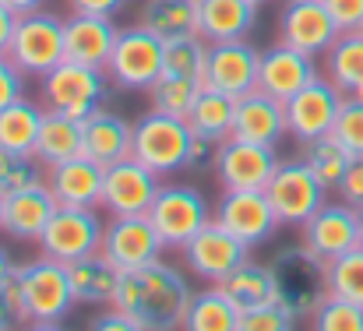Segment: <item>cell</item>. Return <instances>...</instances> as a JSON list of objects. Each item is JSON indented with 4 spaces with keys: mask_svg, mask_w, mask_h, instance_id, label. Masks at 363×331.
Listing matches in <instances>:
<instances>
[{
    "mask_svg": "<svg viewBox=\"0 0 363 331\" xmlns=\"http://www.w3.org/2000/svg\"><path fill=\"white\" fill-rule=\"evenodd\" d=\"M342 194V201H350L353 208H363V159H353V166L346 169V176L335 187Z\"/></svg>",
    "mask_w": 363,
    "mask_h": 331,
    "instance_id": "45",
    "label": "cell"
},
{
    "mask_svg": "<svg viewBox=\"0 0 363 331\" xmlns=\"http://www.w3.org/2000/svg\"><path fill=\"white\" fill-rule=\"evenodd\" d=\"M307 166H311V173L325 184V191H335L339 187V180L346 176V169L353 166V152L335 138V134H325V138H314V141H307L303 145V155H300Z\"/></svg>",
    "mask_w": 363,
    "mask_h": 331,
    "instance_id": "35",
    "label": "cell"
},
{
    "mask_svg": "<svg viewBox=\"0 0 363 331\" xmlns=\"http://www.w3.org/2000/svg\"><path fill=\"white\" fill-rule=\"evenodd\" d=\"M212 219L223 229H230L237 240H243L247 247H257L261 240L275 232V225H282L264 191H223Z\"/></svg>",
    "mask_w": 363,
    "mask_h": 331,
    "instance_id": "16",
    "label": "cell"
},
{
    "mask_svg": "<svg viewBox=\"0 0 363 331\" xmlns=\"http://www.w3.org/2000/svg\"><path fill=\"white\" fill-rule=\"evenodd\" d=\"M148 219L166 247L184 250V243L201 225L212 222V212H208V201L194 187H159V194L148 208Z\"/></svg>",
    "mask_w": 363,
    "mask_h": 331,
    "instance_id": "11",
    "label": "cell"
},
{
    "mask_svg": "<svg viewBox=\"0 0 363 331\" xmlns=\"http://www.w3.org/2000/svg\"><path fill=\"white\" fill-rule=\"evenodd\" d=\"M4 201H7V194L0 191V222H4Z\"/></svg>",
    "mask_w": 363,
    "mask_h": 331,
    "instance_id": "52",
    "label": "cell"
},
{
    "mask_svg": "<svg viewBox=\"0 0 363 331\" xmlns=\"http://www.w3.org/2000/svg\"><path fill=\"white\" fill-rule=\"evenodd\" d=\"M117 35H121V28L113 25V18L71 14L64 21V53L74 64H89V67H103L106 71Z\"/></svg>",
    "mask_w": 363,
    "mask_h": 331,
    "instance_id": "21",
    "label": "cell"
},
{
    "mask_svg": "<svg viewBox=\"0 0 363 331\" xmlns=\"http://www.w3.org/2000/svg\"><path fill=\"white\" fill-rule=\"evenodd\" d=\"M21 78H25V71H21L7 53H0V110L25 96V82H21Z\"/></svg>",
    "mask_w": 363,
    "mask_h": 331,
    "instance_id": "43",
    "label": "cell"
},
{
    "mask_svg": "<svg viewBox=\"0 0 363 331\" xmlns=\"http://www.w3.org/2000/svg\"><path fill=\"white\" fill-rule=\"evenodd\" d=\"M279 300L296 314V318H314L318 307L332 296L328 293V261L314 254L307 243L300 247H282L272 261Z\"/></svg>",
    "mask_w": 363,
    "mask_h": 331,
    "instance_id": "4",
    "label": "cell"
},
{
    "mask_svg": "<svg viewBox=\"0 0 363 331\" xmlns=\"http://www.w3.org/2000/svg\"><path fill=\"white\" fill-rule=\"evenodd\" d=\"M191 296L194 293L187 279L155 257L141 268L121 271V286L110 307H121L123 314H130L141 331H169L184 328Z\"/></svg>",
    "mask_w": 363,
    "mask_h": 331,
    "instance_id": "1",
    "label": "cell"
},
{
    "mask_svg": "<svg viewBox=\"0 0 363 331\" xmlns=\"http://www.w3.org/2000/svg\"><path fill=\"white\" fill-rule=\"evenodd\" d=\"M103 232L106 225L99 222L96 208H82V205H60L53 212L50 225L43 229L39 236V247L46 257H57V261H74V257H85V254H96L103 247Z\"/></svg>",
    "mask_w": 363,
    "mask_h": 331,
    "instance_id": "10",
    "label": "cell"
},
{
    "mask_svg": "<svg viewBox=\"0 0 363 331\" xmlns=\"http://www.w3.org/2000/svg\"><path fill=\"white\" fill-rule=\"evenodd\" d=\"M311 325L321 331H363V307L342 296H328L311 318Z\"/></svg>",
    "mask_w": 363,
    "mask_h": 331,
    "instance_id": "39",
    "label": "cell"
},
{
    "mask_svg": "<svg viewBox=\"0 0 363 331\" xmlns=\"http://www.w3.org/2000/svg\"><path fill=\"white\" fill-rule=\"evenodd\" d=\"M198 21L208 43L247 39V32L257 21V4L254 0H198Z\"/></svg>",
    "mask_w": 363,
    "mask_h": 331,
    "instance_id": "27",
    "label": "cell"
},
{
    "mask_svg": "<svg viewBox=\"0 0 363 331\" xmlns=\"http://www.w3.org/2000/svg\"><path fill=\"white\" fill-rule=\"evenodd\" d=\"M289 134L286 103L268 96L264 89H250L237 99V120H233V138L243 141H261V145H279Z\"/></svg>",
    "mask_w": 363,
    "mask_h": 331,
    "instance_id": "23",
    "label": "cell"
},
{
    "mask_svg": "<svg viewBox=\"0 0 363 331\" xmlns=\"http://www.w3.org/2000/svg\"><path fill=\"white\" fill-rule=\"evenodd\" d=\"M7 57L32 78L50 74L60 60H67L64 53V21L50 11H32V14H18L14 35L7 43Z\"/></svg>",
    "mask_w": 363,
    "mask_h": 331,
    "instance_id": "5",
    "label": "cell"
},
{
    "mask_svg": "<svg viewBox=\"0 0 363 331\" xmlns=\"http://www.w3.org/2000/svg\"><path fill=\"white\" fill-rule=\"evenodd\" d=\"M201 89H205V82H194V78H180V74H166L162 71L148 85V103H152V110L187 120V113H191V106H194V99H198Z\"/></svg>",
    "mask_w": 363,
    "mask_h": 331,
    "instance_id": "36",
    "label": "cell"
},
{
    "mask_svg": "<svg viewBox=\"0 0 363 331\" xmlns=\"http://www.w3.org/2000/svg\"><path fill=\"white\" fill-rule=\"evenodd\" d=\"M121 271H130V268H141L148 261H155L166 243L159 240L155 225L145 215H113V222L106 225L103 232V247H99Z\"/></svg>",
    "mask_w": 363,
    "mask_h": 331,
    "instance_id": "18",
    "label": "cell"
},
{
    "mask_svg": "<svg viewBox=\"0 0 363 331\" xmlns=\"http://www.w3.org/2000/svg\"><path fill=\"white\" fill-rule=\"evenodd\" d=\"M138 25L159 35L162 43L184 39V35H201L198 21V0H145Z\"/></svg>",
    "mask_w": 363,
    "mask_h": 331,
    "instance_id": "29",
    "label": "cell"
},
{
    "mask_svg": "<svg viewBox=\"0 0 363 331\" xmlns=\"http://www.w3.org/2000/svg\"><path fill=\"white\" fill-rule=\"evenodd\" d=\"M103 99H106L103 67L60 60L50 74H43V106L46 110L85 120L89 113H96L103 106Z\"/></svg>",
    "mask_w": 363,
    "mask_h": 331,
    "instance_id": "6",
    "label": "cell"
},
{
    "mask_svg": "<svg viewBox=\"0 0 363 331\" xmlns=\"http://www.w3.org/2000/svg\"><path fill=\"white\" fill-rule=\"evenodd\" d=\"M14 318V307H11V296H7V286H0V328H7Z\"/></svg>",
    "mask_w": 363,
    "mask_h": 331,
    "instance_id": "50",
    "label": "cell"
},
{
    "mask_svg": "<svg viewBox=\"0 0 363 331\" xmlns=\"http://www.w3.org/2000/svg\"><path fill=\"white\" fill-rule=\"evenodd\" d=\"M264 194H268L279 222H286V225H303L325 205V184L311 173V166L303 159L279 162Z\"/></svg>",
    "mask_w": 363,
    "mask_h": 331,
    "instance_id": "8",
    "label": "cell"
},
{
    "mask_svg": "<svg viewBox=\"0 0 363 331\" xmlns=\"http://www.w3.org/2000/svg\"><path fill=\"white\" fill-rule=\"evenodd\" d=\"M162 57H166V43L159 35H152L141 25L121 28L110 64H106V74L121 89H148L162 74Z\"/></svg>",
    "mask_w": 363,
    "mask_h": 331,
    "instance_id": "9",
    "label": "cell"
},
{
    "mask_svg": "<svg viewBox=\"0 0 363 331\" xmlns=\"http://www.w3.org/2000/svg\"><path fill=\"white\" fill-rule=\"evenodd\" d=\"M39 159L35 155H21V152H7L0 148V191L4 194H14L28 184L39 180Z\"/></svg>",
    "mask_w": 363,
    "mask_h": 331,
    "instance_id": "40",
    "label": "cell"
},
{
    "mask_svg": "<svg viewBox=\"0 0 363 331\" xmlns=\"http://www.w3.org/2000/svg\"><path fill=\"white\" fill-rule=\"evenodd\" d=\"M130 155L155 173H173V169L198 166L208 155V141L198 138L184 116L148 110L134 120Z\"/></svg>",
    "mask_w": 363,
    "mask_h": 331,
    "instance_id": "3",
    "label": "cell"
},
{
    "mask_svg": "<svg viewBox=\"0 0 363 331\" xmlns=\"http://www.w3.org/2000/svg\"><path fill=\"white\" fill-rule=\"evenodd\" d=\"M254 4H264V0H254Z\"/></svg>",
    "mask_w": 363,
    "mask_h": 331,
    "instance_id": "55",
    "label": "cell"
},
{
    "mask_svg": "<svg viewBox=\"0 0 363 331\" xmlns=\"http://www.w3.org/2000/svg\"><path fill=\"white\" fill-rule=\"evenodd\" d=\"M325 78L342 89L346 96L357 92V85L363 82V32L350 28L339 32V39L325 50Z\"/></svg>",
    "mask_w": 363,
    "mask_h": 331,
    "instance_id": "33",
    "label": "cell"
},
{
    "mask_svg": "<svg viewBox=\"0 0 363 331\" xmlns=\"http://www.w3.org/2000/svg\"><path fill=\"white\" fill-rule=\"evenodd\" d=\"M74 155H85V127H82V120L67 116V113L46 110L39 138H35V159L43 166H57V162L74 159Z\"/></svg>",
    "mask_w": 363,
    "mask_h": 331,
    "instance_id": "28",
    "label": "cell"
},
{
    "mask_svg": "<svg viewBox=\"0 0 363 331\" xmlns=\"http://www.w3.org/2000/svg\"><path fill=\"white\" fill-rule=\"evenodd\" d=\"M300 318L282 303V300H275V303H264V307H254V310H243L240 314V331H286L293 328Z\"/></svg>",
    "mask_w": 363,
    "mask_h": 331,
    "instance_id": "42",
    "label": "cell"
},
{
    "mask_svg": "<svg viewBox=\"0 0 363 331\" xmlns=\"http://www.w3.org/2000/svg\"><path fill=\"white\" fill-rule=\"evenodd\" d=\"M300 229H303V243L325 261H332L360 247V208H353L350 201H335V205L325 201Z\"/></svg>",
    "mask_w": 363,
    "mask_h": 331,
    "instance_id": "19",
    "label": "cell"
},
{
    "mask_svg": "<svg viewBox=\"0 0 363 331\" xmlns=\"http://www.w3.org/2000/svg\"><path fill=\"white\" fill-rule=\"evenodd\" d=\"M353 96H357V99H363V82L357 85V92H353Z\"/></svg>",
    "mask_w": 363,
    "mask_h": 331,
    "instance_id": "53",
    "label": "cell"
},
{
    "mask_svg": "<svg viewBox=\"0 0 363 331\" xmlns=\"http://www.w3.org/2000/svg\"><path fill=\"white\" fill-rule=\"evenodd\" d=\"M11 275H14V264L7 261V254L0 250V286H7L11 282Z\"/></svg>",
    "mask_w": 363,
    "mask_h": 331,
    "instance_id": "51",
    "label": "cell"
},
{
    "mask_svg": "<svg viewBox=\"0 0 363 331\" xmlns=\"http://www.w3.org/2000/svg\"><path fill=\"white\" fill-rule=\"evenodd\" d=\"M43 113H46V106H35L25 96L14 99L11 106H4L0 110V148L35 155V138H39V127H43Z\"/></svg>",
    "mask_w": 363,
    "mask_h": 331,
    "instance_id": "34",
    "label": "cell"
},
{
    "mask_svg": "<svg viewBox=\"0 0 363 331\" xmlns=\"http://www.w3.org/2000/svg\"><path fill=\"white\" fill-rule=\"evenodd\" d=\"M360 247H363V208H360Z\"/></svg>",
    "mask_w": 363,
    "mask_h": 331,
    "instance_id": "54",
    "label": "cell"
},
{
    "mask_svg": "<svg viewBox=\"0 0 363 331\" xmlns=\"http://www.w3.org/2000/svg\"><path fill=\"white\" fill-rule=\"evenodd\" d=\"M85 127V155L96 159L99 166H113L130 155V141H134V123H127L123 116L110 110H99L89 113L82 120Z\"/></svg>",
    "mask_w": 363,
    "mask_h": 331,
    "instance_id": "25",
    "label": "cell"
},
{
    "mask_svg": "<svg viewBox=\"0 0 363 331\" xmlns=\"http://www.w3.org/2000/svg\"><path fill=\"white\" fill-rule=\"evenodd\" d=\"M71 14H103V18H117L127 0H67Z\"/></svg>",
    "mask_w": 363,
    "mask_h": 331,
    "instance_id": "46",
    "label": "cell"
},
{
    "mask_svg": "<svg viewBox=\"0 0 363 331\" xmlns=\"http://www.w3.org/2000/svg\"><path fill=\"white\" fill-rule=\"evenodd\" d=\"M240 307L233 303V296L216 282L212 289H201L191 296L184 328L187 331H240Z\"/></svg>",
    "mask_w": 363,
    "mask_h": 331,
    "instance_id": "32",
    "label": "cell"
},
{
    "mask_svg": "<svg viewBox=\"0 0 363 331\" xmlns=\"http://www.w3.org/2000/svg\"><path fill=\"white\" fill-rule=\"evenodd\" d=\"M247 243L237 240L230 229H223L219 222L212 219L208 225H201L187 243H184V261H187V268L198 275V279H212V282H219V279H226L240 261H247Z\"/></svg>",
    "mask_w": 363,
    "mask_h": 331,
    "instance_id": "17",
    "label": "cell"
},
{
    "mask_svg": "<svg viewBox=\"0 0 363 331\" xmlns=\"http://www.w3.org/2000/svg\"><path fill=\"white\" fill-rule=\"evenodd\" d=\"M342 99H346L342 89H335L328 78H314V82L303 85L293 99H286L289 134H293L300 145L332 134L335 116H339V110H342Z\"/></svg>",
    "mask_w": 363,
    "mask_h": 331,
    "instance_id": "13",
    "label": "cell"
},
{
    "mask_svg": "<svg viewBox=\"0 0 363 331\" xmlns=\"http://www.w3.org/2000/svg\"><path fill=\"white\" fill-rule=\"evenodd\" d=\"M360 32H363V25H360Z\"/></svg>",
    "mask_w": 363,
    "mask_h": 331,
    "instance_id": "56",
    "label": "cell"
},
{
    "mask_svg": "<svg viewBox=\"0 0 363 331\" xmlns=\"http://www.w3.org/2000/svg\"><path fill=\"white\" fill-rule=\"evenodd\" d=\"M57 208H60V201L53 198L50 184L35 180V184H28V187L7 194L0 229H4L7 236H14V240H25V243H28V240H39Z\"/></svg>",
    "mask_w": 363,
    "mask_h": 331,
    "instance_id": "20",
    "label": "cell"
},
{
    "mask_svg": "<svg viewBox=\"0 0 363 331\" xmlns=\"http://www.w3.org/2000/svg\"><path fill=\"white\" fill-rule=\"evenodd\" d=\"M318 78L314 71V57L303 50H293L286 43L272 46L261 53V71H257V89H264L275 99H293L303 85H311Z\"/></svg>",
    "mask_w": 363,
    "mask_h": 331,
    "instance_id": "22",
    "label": "cell"
},
{
    "mask_svg": "<svg viewBox=\"0 0 363 331\" xmlns=\"http://www.w3.org/2000/svg\"><path fill=\"white\" fill-rule=\"evenodd\" d=\"M328 293L363 307V247H353L328 261Z\"/></svg>",
    "mask_w": 363,
    "mask_h": 331,
    "instance_id": "38",
    "label": "cell"
},
{
    "mask_svg": "<svg viewBox=\"0 0 363 331\" xmlns=\"http://www.w3.org/2000/svg\"><path fill=\"white\" fill-rule=\"evenodd\" d=\"M233 120H237V99L219 92V89H201L194 106L187 113V123L198 138H205L208 145H219L233 134Z\"/></svg>",
    "mask_w": 363,
    "mask_h": 331,
    "instance_id": "30",
    "label": "cell"
},
{
    "mask_svg": "<svg viewBox=\"0 0 363 331\" xmlns=\"http://www.w3.org/2000/svg\"><path fill=\"white\" fill-rule=\"evenodd\" d=\"M159 173L148 169L145 162H138L134 155H127L121 162L106 166L103 173V198L99 205L110 215H145L159 194Z\"/></svg>",
    "mask_w": 363,
    "mask_h": 331,
    "instance_id": "12",
    "label": "cell"
},
{
    "mask_svg": "<svg viewBox=\"0 0 363 331\" xmlns=\"http://www.w3.org/2000/svg\"><path fill=\"white\" fill-rule=\"evenodd\" d=\"M14 25H18V14L0 4V53H7V43H11V35H14Z\"/></svg>",
    "mask_w": 363,
    "mask_h": 331,
    "instance_id": "48",
    "label": "cell"
},
{
    "mask_svg": "<svg viewBox=\"0 0 363 331\" xmlns=\"http://www.w3.org/2000/svg\"><path fill=\"white\" fill-rule=\"evenodd\" d=\"M67 279H71V289H74V300L82 303H113L117 296V286H121V268L103 254H85V257H74L67 261Z\"/></svg>",
    "mask_w": 363,
    "mask_h": 331,
    "instance_id": "26",
    "label": "cell"
},
{
    "mask_svg": "<svg viewBox=\"0 0 363 331\" xmlns=\"http://www.w3.org/2000/svg\"><path fill=\"white\" fill-rule=\"evenodd\" d=\"M339 32L342 28L335 25L325 0H286V7L279 11V43L311 57L325 53L339 39Z\"/></svg>",
    "mask_w": 363,
    "mask_h": 331,
    "instance_id": "14",
    "label": "cell"
},
{
    "mask_svg": "<svg viewBox=\"0 0 363 331\" xmlns=\"http://www.w3.org/2000/svg\"><path fill=\"white\" fill-rule=\"evenodd\" d=\"M92 328H99V331H141L138 328V321H134L130 314H123L121 307H113L110 314L92 318Z\"/></svg>",
    "mask_w": 363,
    "mask_h": 331,
    "instance_id": "47",
    "label": "cell"
},
{
    "mask_svg": "<svg viewBox=\"0 0 363 331\" xmlns=\"http://www.w3.org/2000/svg\"><path fill=\"white\" fill-rule=\"evenodd\" d=\"M332 134H335L357 159H363V99H357V96H346V99H342V110L335 116Z\"/></svg>",
    "mask_w": 363,
    "mask_h": 331,
    "instance_id": "41",
    "label": "cell"
},
{
    "mask_svg": "<svg viewBox=\"0 0 363 331\" xmlns=\"http://www.w3.org/2000/svg\"><path fill=\"white\" fill-rule=\"evenodd\" d=\"M219 286L233 296V303L240 310H254V307H264V303H275L279 300V286H275V271L272 264H257V261H240L226 279H219Z\"/></svg>",
    "mask_w": 363,
    "mask_h": 331,
    "instance_id": "31",
    "label": "cell"
},
{
    "mask_svg": "<svg viewBox=\"0 0 363 331\" xmlns=\"http://www.w3.org/2000/svg\"><path fill=\"white\" fill-rule=\"evenodd\" d=\"M50 176V191L60 205H82V208H96L99 198H103V173L106 166H99L96 159L89 155H74V159H64L57 166H46Z\"/></svg>",
    "mask_w": 363,
    "mask_h": 331,
    "instance_id": "24",
    "label": "cell"
},
{
    "mask_svg": "<svg viewBox=\"0 0 363 331\" xmlns=\"http://www.w3.org/2000/svg\"><path fill=\"white\" fill-rule=\"evenodd\" d=\"M257 71H261V53L247 39H226V43H208L205 57V85L219 89L233 99L257 89Z\"/></svg>",
    "mask_w": 363,
    "mask_h": 331,
    "instance_id": "15",
    "label": "cell"
},
{
    "mask_svg": "<svg viewBox=\"0 0 363 331\" xmlns=\"http://www.w3.org/2000/svg\"><path fill=\"white\" fill-rule=\"evenodd\" d=\"M279 162L282 159L275 155V145L243 141L233 134L216 145V176L223 191H264Z\"/></svg>",
    "mask_w": 363,
    "mask_h": 331,
    "instance_id": "7",
    "label": "cell"
},
{
    "mask_svg": "<svg viewBox=\"0 0 363 331\" xmlns=\"http://www.w3.org/2000/svg\"><path fill=\"white\" fill-rule=\"evenodd\" d=\"M7 296L18 321H28L35 328H57L60 318L74 303V289L67 279V264L57 257H35L25 264H14V275L7 282Z\"/></svg>",
    "mask_w": 363,
    "mask_h": 331,
    "instance_id": "2",
    "label": "cell"
},
{
    "mask_svg": "<svg viewBox=\"0 0 363 331\" xmlns=\"http://www.w3.org/2000/svg\"><path fill=\"white\" fill-rule=\"evenodd\" d=\"M4 7H11L14 14H32V11H43L46 0H0Z\"/></svg>",
    "mask_w": 363,
    "mask_h": 331,
    "instance_id": "49",
    "label": "cell"
},
{
    "mask_svg": "<svg viewBox=\"0 0 363 331\" xmlns=\"http://www.w3.org/2000/svg\"><path fill=\"white\" fill-rule=\"evenodd\" d=\"M325 7L332 11V18L342 32L363 25V0H325Z\"/></svg>",
    "mask_w": 363,
    "mask_h": 331,
    "instance_id": "44",
    "label": "cell"
},
{
    "mask_svg": "<svg viewBox=\"0 0 363 331\" xmlns=\"http://www.w3.org/2000/svg\"><path fill=\"white\" fill-rule=\"evenodd\" d=\"M205 35H184V39H169L166 43V57H162V71L166 74H180V78H194L205 82Z\"/></svg>",
    "mask_w": 363,
    "mask_h": 331,
    "instance_id": "37",
    "label": "cell"
}]
</instances>
